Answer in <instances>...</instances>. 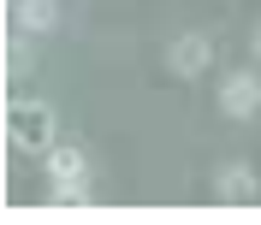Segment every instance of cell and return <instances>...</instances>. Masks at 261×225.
Wrapping results in <instances>:
<instances>
[{"mask_svg": "<svg viewBox=\"0 0 261 225\" xmlns=\"http://www.w3.org/2000/svg\"><path fill=\"white\" fill-rule=\"evenodd\" d=\"M255 172L249 166H231V172H220V202H255Z\"/></svg>", "mask_w": 261, "mask_h": 225, "instance_id": "cell-6", "label": "cell"}, {"mask_svg": "<svg viewBox=\"0 0 261 225\" xmlns=\"http://www.w3.org/2000/svg\"><path fill=\"white\" fill-rule=\"evenodd\" d=\"M54 18H60L54 0H18V6H12V24H18V30H54Z\"/></svg>", "mask_w": 261, "mask_h": 225, "instance_id": "cell-5", "label": "cell"}, {"mask_svg": "<svg viewBox=\"0 0 261 225\" xmlns=\"http://www.w3.org/2000/svg\"><path fill=\"white\" fill-rule=\"evenodd\" d=\"M220 112L226 119H255L261 112V77L255 71H238V77L220 83Z\"/></svg>", "mask_w": 261, "mask_h": 225, "instance_id": "cell-3", "label": "cell"}, {"mask_svg": "<svg viewBox=\"0 0 261 225\" xmlns=\"http://www.w3.org/2000/svg\"><path fill=\"white\" fill-rule=\"evenodd\" d=\"M6 143L12 148H54V112L42 101H12L6 107Z\"/></svg>", "mask_w": 261, "mask_h": 225, "instance_id": "cell-1", "label": "cell"}, {"mask_svg": "<svg viewBox=\"0 0 261 225\" xmlns=\"http://www.w3.org/2000/svg\"><path fill=\"white\" fill-rule=\"evenodd\" d=\"M48 178H54V195L60 202H83V190H89L83 148H48Z\"/></svg>", "mask_w": 261, "mask_h": 225, "instance_id": "cell-2", "label": "cell"}, {"mask_svg": "<svg viewBox=\"0 0 261 225\" xmlns=\"http://www.w3.org/2000/svg\"><path fill=\"white\" fill-rule=\"evenodd\" d=\"M208 60H214V42H208V36H178V42H172V71H184V77L208 71Z\"/></svg>", "mask_w": 261, "mask_h": 225, "instance_id": "cell-4", "label": "cell"}, {"mask_svg": "<svg viewBox=\"0 0 261 225\" xmlns=\"http://www.w3.org/2000/svg\"><path fill=\"white\" fill-rule=\"evenodd\" d=\"M255 53H261V30H255Z\"/></svg>", "mask_w": 261, "mask_h": 225, "instance_id": "cell-7", "label": "cell"}]
</instances>
